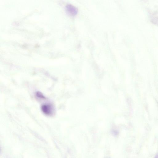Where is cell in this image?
Wrapping results in <instances>:
<instances>
[{"label":"cell","mask_w":158,"mask_h":158,"mask_svg":"<svg viewBox=\"0 0 158 158\" xmlns=\"http://www.w3.org/2000/svg\"><path fill=\"white\" fill-rule=\"evenodd\" d=\"M154 158H158V154L156 155Z\"/></svg>","instance_id":"cell-4"},{"label":"cell","mask_w":158,"mask_h":158,"mask_svg":"<svg viewBox=\"0 0 158 158\" xmlns=\"http://www.w3.org/2000/svg\"><path fill=\"white\" fill-rule=\"evenodd\" d=\"M66 9L67 13L72 15H75L77 14L78 12L77 8L71 5H68L67 6Z\"/></svg>","instance_id":"cell-2"},{"label":"cell","mask_w":158,"mask_h":158,"mask_svg":"<svg viewBox=\"0 0 158 158\" xmlns=\"http://www.w3.org/2000/svg\"><path fill=\"white\" fill-rule=\"evenodd\" d=\"M36 96L39 99H45V97L44 96L42 93L39 92H38L37 93Z\"/></svg>","instance_id":"cell-3"},{"label":"cell","mask_w":158,"mask_h":158,"mask_svg":"<svg viewBox=\"0 0 158 158\" xmlns=\"http://www.w3.org/2000/svg\"><path fill=\"white\" fill-rule=\"evenodd\" d=\"M41 110L43 113L47 116H52L54 112V109L53 106L50 104L43 105Z\"/></svg>","instance_id":"cell-1"}]
</instances>
